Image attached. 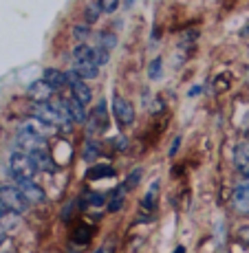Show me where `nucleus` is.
<instances>
[{
	"label": "nucleus",
	"mask_w": 249,
	"mask_h": 253,
	"mask_svg": "<svg viewBox=\"0 0 249 253\" xmlns=\"http://www.w3.org/2000/svg\"><path fill=\"white\" fill-rule=\"evenodd\" d=\"M199 92H201V86H194V88H192V90H190V92H188V95H190V97H194V95H199Z\"/></svg>",
	"instance_id": "58836bf2"
},
{
	"label": "nucleus",
	"mask_w": 249,
	"mask_h": 253,
	"mask_svg": "<svg viewBox=\"0 0 249 253\" xmlns=\"http://www.w3.org/2000/svg\"><path fill=\"white\" fill-rule=\"evenodd\" d=\"M42 80H45L53 90H62V88H64V86L68 84V77H66L62 71H55V69H47Z\"/></svg>",
	"instance_id": "dca6fc26"
},
{
	"label": "nucleus",
	"mask_w": 249,
	"mask_h": 253,
	"mask_svg": "<svg viewBox=\"0 0 249 253\" xmlns=\"http://www.w3.org/2000/svg\"><path fill=\"white\" fill-rule=\"evenodd\" d=\"M100 154H101V145L97 143V141H86L84 150H82V159L89 163V161H95V159H100Z\"/></svg>",
	"instance_id": "aec40b11"
},
{
	"label": "nucleus",
	"mask_w": 249,
	"mask_h": 253,
	"mask_svg": "<svg viewBox=\"0 0 249 253\" xmlns=\"http://www.w3.org/2000/svg\"><path fill=\"white\" fill-rule=\"evenodd\" d=\"M31 115L36 117V119L45 121V124L53 126V128H66L64 119H62V115L55 110V106L49 101V104H36L31 108Z\"/></svg>",
	"instance_id": "20e7f679"
},
{
	"label": "nucleus",
	"mask_w": 249,
	"mask_h": 253,
	"mask_svg": "<svg viewBox=\"0 0 249 253\" xmlns=\"http://www.w3.org/2000/svg\"><path fill=\"white\" fill-rule=\"evenodd\" d=\"M115 44H117V38L113 36V33H106V31L97 33V48H106V51H110Z\"/></svg>",
	"instance_id": "4be33fe9"
},
{
	"label": "nucleus",
	"mask_w": 249,
	"mask_h": 253,
	"mask_svg": "<svg viewBox=\"0 0 249 253\" xmlns=\"http://www.w3.org/2000/svg\"><path fill=\"white\" fill-rule=\"evenodd\" d=\"M172 253H185V249H183V247H179V249H174Z\"/></svg>",
	"instance_id": "a19ab883"
},
{
	"label": "nucleus",
	"mask_w": 249,
	"mask_h": 253,
	"mask_svg": "<svg viewBox=\"0 0 249 253\" xmlns=\"http://www.w3.org/2000/svg\"><path fill=\"white\" fill-rule=\"evenodd\" d=\"M73 64L75 66H97V48L89 44H77L73 48Z\"/></svg>",
	"instance_id": "1a4fd4ad"
},
{
	"label": "nucleus",
	"mask_w": 249,
	"mask_h": 253,
	"mask_svg": "<svg viewBox=\"0 0 249 253\" xmlns=\"http://www.w3.org/2000/svg\"><path fill=\"white\" fill-rule=\"evenodd\" d=\"M124 196H126L124 185H119L117 189H113V194H110V201H108V211L110 213L119 211V209L124 207Z\"/></svg>",
	"instance_id": "6ab92c4d"
},
{
	"label": "nucleus",
	"mask_w": 249,
	"mask_h": 253,
	"mask_svg": "<svg viewBox=\"0 0 249 253\" xmlns=\"http://www.w3.org/2000/svg\"><path fill=\"white\" fill-rule=\"evenodd\" d=\"M95 253H108V251H106V249H104V247H101V249H97Z\"/></svg>",
	"instance_id": "79ce46f5"
},
{
	"label": "nucleus",
	"mask_w": 249,
	"mask_h": 253,
	"mask_svg": "<svg viewBox=\"0 0 249 253\" xmlns=\"http://www.w3.org/2000/svg\"><path fill=\"white\" fill-rule=\"evenodd\" d=\"M181 141H183L181 137H177V139L172 141V148H170V157H174V154L179 152V148H181Z\"/></svg>",
	"instance_id": "72a5a7b5"
},
{
	"label": "nucleus",
	"mask_w": 249,
	"mask_h": 253,
	"mask_svg": "<svg viewBox=\"0 0 249 253\" xmlns=\"http://www.w3.org/2000/svg\"><path fill=\"white\" fill-rule=\"evenodd\" d=\"M66 77H68V84H71V97H75V99L86 108V106L91 104V99H93L91 88L86 86V82H82L80 77H77L75 69H73L71 73H66Z\"/></svg>",
	"instance_id": "423d86ee"
},
{
	"label": "nucleus",
	"mask_w": 249,
	"mask_h": 253,
	"mask_svg": "<svg viewBox=\"0 0 249 253\" xmlns=\"http://www.w3.org/2000/svg\"><path fill=\"white\" fill-rule=\"evenodd\" d=\"M241 38H249V20H247V24L241 29Z\"/></svg>",
	"instance_id": "c9c22d12"
},
{
	"label": "nucleus",
	"mask_w": 249,
	"mask_h": 253,
	"mask_svg": "<svg viewBox=\"0 0 249 253\" xmlns=\"http://www.w3.org/2000/svg\"><path fill=\"white\" fill-rule=\"evenodd\" d=\"M115 141V150H119V152H121V150H126V148H128V139H126V137H115L113 139Z\"/></svg>",
	"instance_id": "473e14b6"
},
{
	"label": "nucleus",
	"mask_w": 249,
	"mask_h": 253,
	"mask_svg": "<svg viewBox=\"0 0 249 253\" xmlns=\"http://www.w3.org/2000/svg\"><path fill=\"white\" fill-rule=\"evenodd\" d=\"M108 60H110V51H106V48H97V66L108 64Z\"/></svg>",
	"instance_id": "c85d7f7f"
},
{
	"label": "nucleus",
	"mask_w": 249,
	"mask_h": 253,
	"mask_svg": "<svg viewBox=\"0 0 249 253\" xmlns=\"http://www.w3.org/2000/svg\"><path fill=\"white\" fill-rule=\"evenodd\" d=\"M84 16H86V24H89V27L93 22H97V20H100V16H101V2H97V0H95V2H89V4H86Z\"/></svg>",
	"instance_id": "412c9836"
},
{
	"label": "nucleus",
	"mask_w": 249,
	"mask_h": 253,
	"mask_svg": "<svg viewBox=\"0 0 249 253\" xmlns=\"http://www.w3.org/2000/svg\"><path fill=\"white\" fill-rule=\"evenodd\" d=\"M161 69H163V60H161V57H154V60L150 62V66H148V77L150 80H159V77L163 75Z\"/></svg>",
	"instance_id": "a878e982"
},
{
	"label": "nucleus",
	"mask_w": 249,
	"mask_h": 253,
	"mask_svg": "<svg viewBox=\"0 0 249 253\" xmlns=\"http://www.w3.org/2000/svg\"><path fill=\"white\" fill-rule=\"evenodd\" d=\"M91 240V231H89V227H77L75 229V233H73V242L75 245H86V242Z\"/></svg>",
	"instance_id": "393cba45"
},
{
	"label": "nucleus",
	"mask_w": 249,
	"mask_h": 253,
	"mask_svg": "<svg viewBox=\"0 0 249 253\" xmlns=\"http://www.w3.org/2000/svg\"><path fill=\"white\" fill-rule=\"evenodd\" d=\"M243 130H245V134H247V141H249V113L245 117V126H243Z\"/></svg>",
	"instance_id": "e433bc0d"
},
{
	"label": "nucleus",
	"mask_w": 249,
	"mask_h": 253,
	"mask_svg": "<svg viewBox=\"0 0 249 253\" xmlns=\"http://www.w3.org/2000/svg\"><path fill=\"white\" fill-rule=\"evenodd\" d=\"M75 73L82 82L84 80H95L100 75V66H75Z\"/></svg>",
	"instance_id": "5701e85b"
},
{
	"label": "nucleus",
	"mask_w": 249,
	"mask_h": 253,
	"mask_svg": "<svg viewBox=\"0 0 249 253\" xmlns=\"http://www.w3.org/2000/svg\"><path fill=\"white\" fill-rule=\"evenodd\" d=\"M73 209H75V203H71V205L64 207V213H62V218H64V220H68V216H73Z\"/></svg>",
	"instance_id": "f704fd0d"
},
{
	"label": "nucleus",
	"mask_w": 249,
	"mask_h": 253,
	"mask_svg": "<svg viewBox=\"0 0 249 253\" xmlns=\"http://www.w3.org/2000/svg\"><path fill=\"white\" fill-rule=\"evenodd\" d=\"M234 165L243 176H249V141H241L234 148Z\"/></svg>",
	"instance_id": "9b49d317"
},
{
	"label": "nucleus",
	"mask_w": 249,
	"mask_h": 253,
	"mask_svg": "<svg viewBox=\"0 0 249 253\" xmlns=\"http://www.w3.org/2000/svg\"><path fill=\"white\" fill-rule=\"evenodd\" d=\"M16 141H18V148H20V152H27V154H33L36 150L47 148V145H45V139L36 137V134L29 132V130L22 128V126H20V130H18Z\"/></svg>",
	"instance_id": "0eeeda50"
},
{
	"label": "nucleus",
	"mask_w": 249,
	"mask_h": 253,
	"mask_svg": "<svg viewBox=\"0 0 249 253\" xmlns=\"http://www.w3.org/2000/svg\"><path fill=\"white\" fill-rule=\"evenodd\" d=\"M73 38H75L80 44H86V40L91 38V27L89 24H77V27H73Z\"/></svg>",
	"instance_id": "b1692460"
},
{
	"label": "nucleus",
	"mask_w": 249,
	"mask_h": 253,
	"mask_svg": "<svg viewBox=\"0 0 249 253\" xmlns=\"http://www.w3.org/2000/svg\"><path fill=\"white\" fill-rule=\"evenodd\" d=\"M243 185H247V187H249V176H243V181H241Z\"/></svg>",
	"instance_id": "ea45409f"
},
{
	"label": "nucleus",
	"mask_w": 249,
	"mask_h": 253,
	"mask_svg": "<svg viewBox=\"0 0 249 253\" xmlns=\"http://www.w3.org/2000/svg\"><path fill=\"white\" fill-rule=\"evenodd\" d=\"M236 236H238V240H241L243 245H249V225H243V227H238Z\"/></svg>",
	"instance_id": "c756f323"
},
{
	"label": "nucleus",
	"mask_w": 249,
	"mask_h": 253,
	"mask_svg": "<svg viewBox=\"0 0 249 253\" xmlns=\"http://www.w3.org/2000/svg\"><path fill=\"white\" fill-rule=\"evenodd\" d=\"M141 174H144V169H141V168H137V169H133V172H130V176L126 178V183H124V189H126V192L137 187V183H139Z\"/></svg>",
	"instance_id": "bb28decb"
},
{
	"label": "nucleus",
	"mask_w": 249,
	"mask_h": 253,
	"mask_svg": "<svg viewBox=\"0 0 249 253\" xmlns=\"http://www.w3.org/2000/svg\"><path fill=\"white\" fill-rule=\"evenodd\" d=\"M89 132L91 134H101L108 130L110 126V119H108V108H106V101L101 99L95 108L91 110V117H89Z\"/></svg>",
	"instance_id": "7ed1b4c3"
},
{
	"label": "nucleus",
	"mask_w": 249,
	"mask_h": 253,
	"mask_svg": "<svg viewBox=\"0 0 249 253\" xmlns=\"http://www.w3.org/2000/svg\"><path fill=\"white\" fill-rule=\"evenodd\" d=\"M53 92H55V90H53L45 80H36V82H31V84H29L27 97L31 101H36V104H49V101H51V97H53Z\"/></svg>",
	"instance_id": "6e6552de"
},
{
	"label": "nucleus",
	"mask_w": 249,
	"mask_h": 253,
	"mask_svg": "<svg viewBox=\"0 0 249 253\" xmlns=\"http://www.w3.org/2000/svg\"><path fill=\"white\" fill-rule=\"evenodd\" d=\"M113 113H115L117 124H119L121 128H126V126H133V121H135V108H133V104H130L128 99H124L121 95H115L113 97Z\"/></svg>",
	"instance_id": "39448f33"
},
{
	"label": "nucleus",
	"mask_w": 249,
	"mask_h": 253,
	"mask_svg": "<svg viewBox=\"0 0 249 253\" xmlns=\"http://www.w3.org/2000/svg\"><path fill=\"white\" fill-rule=\"evenodd\" d=\"M0 218H2V205H0Z\"/></svg>",
	"instance_id": "37998d69"
},
{
	"label": "nucleus",
	"mask_w": 249,
	"mask_h": 253,
	"mask_svg": "<svg viewBox=\"0 0 249 253\" xmlns=\"http://www.w3.org/2000/svg\"><path fill=\"white\" fill-rule=\"evenodd\" d=\"M22 128H27L29 132H33L36 137H40V139H49L51 134H55V130L57 128H53V126H49L45 124V121H40V119H36V117H31V119H27L22 124Z\"/></svg>",
	"instance_id": "ddd939ff"
},
{
	"label": "nucleus",
	"mask_w": 249,
	"mask_h": 253,
	"mask_svg": "<svg viewBox=\"0 0 249 253\" xmlns=\"http://www.w3.org/2000/svg\"><path fill=\"white\" fill-rule=\"evenodd\" d=\"M4 238H7V229H4V227L0 225V245H2V242H4Z\"/></svg>",
	"instance_id": "4c0bfd02"
},
{
	"label": "nucleus",
	"mask_w": 249,
	"mask_h": 253,
	"mask_svg": "<svg viewBox=\"0 0 249 253\" xmlns=\"http://www.w3.org/2000/svg\"><path fill=\"white\" fill-rule=\"evenodd\" d=\"M16 187L22 192V196L29 203H42L45 201V192L40 185H36V181H16Z\"/></svg>",
	"instance_id": "f8f14e48"
},
{
	"label": "nucleus",
	"mask_w": 249,
	"mask_h": 253,
	"mask_svg": "<svg viewBox=\"0 0 249 253\" xmlns=\"http://www.w3.org/2000/svg\"><path fill=\"white\" fill-rule=\"evenodd\" d=\"M0 205L9 209L11 213H24L29 207V201L22 196V192L16 185H0Z\"/></svg>",
	"instance_id": "f03ea898"
},
{
	"label": "nucleus",
	"mask_w": 249,
	"mask_h": 253,
	"mask_svg": "<svg viewBox=\"0 0 249 253\" xmlns=\"http://www.w3.org/2000/svg\"><path fill=\"white\" fill-rule=\"evenodd\" d=\"M232 207L236 213L241 216H247L249 213V187L243 183H238L232 192Z\"/></svg>",
	"instance_id": "9d476101"
},
{
	"label": "nucleus",
	"mask_w": 249,
	"mask_h": 253,
	"mask_svg": "<svg viewBox=\"0 0 249 253\" xmlns=\"http://www.w3.org/2000/svg\"><path fill=\"white\" fill-rule=\"evenodd\" d=\"M31 159H33V165H36L38 169H42V172H53V169H55V161L51 159L47 148L36 150V152L31 154Z\"/></svg>",
	"instance_id": "4468645a"
},
{
	"label": "nucleus",
	"mask_w": 249,
	"mask_h": 253,
	"mask_svg": "<svg viewBox=\"0 0 249 253\" xmlns=\"http://www.w3.org/2000/svg\"><path fill=\"white\" fill-rule=\"evenodd\" d=\"M113 176H115V168L113 165H106V163L91 165L89 172H86L89 181H100V178H113Z\"/></svg>",
	"instance_id": "2eb2a0df"
},
{
	"label": "nucleus",
	"mask_w": 249,
	"mask_h": 253,
	"mask_svg": "<svg viewBox=\"0 0 249 253\" xmlns=\"http://www.w3.org/2000/svg\"><path fill=\"white\" fill-rule=\"evenodd\" d=\"M9 169H11L16 181H33V176H36V172H38V168L33 165L31 154L20 152V150L11 154V159H9Z\"/></svg>",
	"instance_id": "f257e3e1"
},
{
	"label": "nucleus",
	"mask_w": 249,
	"mask_h": 253,
	"mask_svg": "<svg viewBox=\"0 0 249 253\" xmlns=\"http://www.w3.org/2000/svg\"><path fill=\"white\" fill-rule=\"evenodd\" d=\"M157 198H159V181H152L148 187V192H146L144 198H141V209H144L146 213H150L154 207H157Z\"/></svg>",
	"instance_id": "f3484780"
},
{
	"label": "nucleus",
	"mask_w": 249,
	"mask_h": 253,
	"mask_svg": "<svg viewBox=\"0 0 249 253\" xmlns=\"http://www.w3.org/2000/svg\"><path fill=\"white\" fill-rule=\"evenodd\" d=\"M117 7H119V2H117V0H108V2L104 0V2H101V13H113Z\"/></svg>",
	"instance_id": "2f4dec72"
},
{
	"label": "nucleus",
	"mask_w": 249,
	"mask_h": 253,
	"mask_svg": "<svg viewBox=\"0 0 249 253\" xmlns=\"http://www.w3.org/2000/svg\"><path fill=\"white\" fill-rule=\"evenodd\" d=\"M64 101H66V108H68V113H71L73 121L84 124V121H86V108H84V106H82L75 97H68V99H64Z\"/></svg>",
	"instance_id": "a211bd4d"
},
{
	"label": "nucleus",
	"mask_w": 249,
	"mask_h": 253,
	"mask_svg": "<svg viewBox=\"0 0 249 253\" xmlns=\"http://www.w3.org/2000/svg\"><path fill=\"white\" fill-rule=\"evenodd\" d=\"M229 82H232L229 80V75H218L216 82H214V84H216V90H225L229 86Z\"/></svg>",
	"instance_id": "7c9ffc66"
},
{
	"label": "nucleus",
	"mask_w": 249,
	"mask_h": 253,
	"mask_svg": "<svg viewBox=\"0 0 249 253\" xmlns=\"http://www.w3.org/2000/svg\"><path fill=\"white\" fill-rule=\"evenodd\" d=\"M86 203H89V205L100 207V205H104V203H106V196L101 192H89V194H86Z\"/></svg>",
	"instance_id": "cd10ccee"
}]
</instances>
